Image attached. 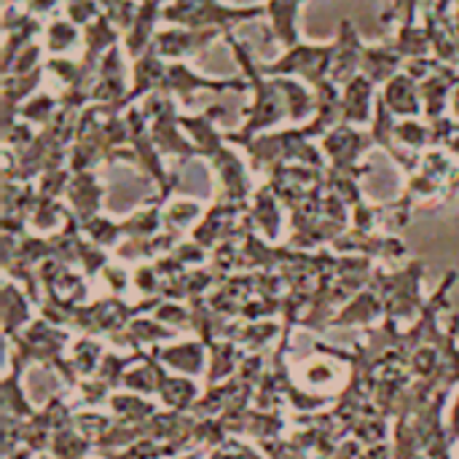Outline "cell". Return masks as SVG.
<instances>
[{"mask_svg": "<svg viewBox=\"0 0 459 459\" xmlns=\"http://www.w3.org/2000/svg\"><path fill=\"white\" fill-rule=\"evenodd\" d=\"M226 43L231 46L237 62L242 65V73L247 75V83L253 86V105L245 110V124L239 132H226V143H234V145H245L247 140L264 134L266 129H272L274 124H280L282 118H288V105H285V97L280 91V83L277 78H269L261 73L258 62L253 59L250 48L234 38V32H226L223 35Z\"/></svg>", "mask_w": 459, "mask_h": 459, "instance_id": "1", "label": "cell"}, {"mask_svg": "<svg viewBox=\"0 0 459 459\" xmlns=\"http://www.w3.org/2000/svg\"><path fill=\"white\" fill-rule=\"evenodd\" d=\"M242 148L247 151L250 169L255 175H269L272 169H277L282 164H307V167H317V169L328 167L323 148L315 145V140L304 132V126L258 134V137L247 140Z\"/></svg>", "mask_w": 459, "mask_h": 459, "instance_id": "2", "label": "cell"}, {"mask_svg": "<svg viewBox=\"0 0 459 459\" xmlns=\"http://www.w3.org/2000/svg\"><path fill=\"white\" fill-rule=\"evenodd\" d=\"M73 339L67 328L51 325L43 317H35L22 333L13 339H5V368H13L24 374L30 366H43L54 371V366L65 358V350H70Z\"/></svg>", "mask_w": 459, "mask_h": 459, "instance_id": "3", "label": "cell"}, {"mask_svg": "<svg viewBox=\"0 0 459 459\" xmlns=\"http://www.w3.org/2000/svg\"><path fill=\"white\" fill-rule=\"evenodd\" d=\"M422 280H425V261L414 258L409 261L403 269H377L371 288L379 293L382 304H385V320H395L403 323L409 320V325L422 315L428 299L422 296Z\"/></svg>", "mask_w": 459, "mask_h": 459, "instance_id": "4", "label": "cell"}, {"mask_svg": "<svg viewBox=\"0 0 459 459\" xmlns=\"http://www.w3.org/2000/svg\"><path fill=\"white\" fill-rule=\"evenodd\" d=\"M266 13V5H226L221 0H172L164 8V16L175 27L188 30H223L231 32V27L258 19Z\"/></svg>", "mask_w": 459, "mask_h": 459, "instance_id": "5", "label": "cell"}, {"mask_svg": "<svg viewBox=\"0 0 459 459\" xmlns=\"http://www.w3.org/2000/svg\"><path fill=\"white\" fill-rule=\"evenodd\" d=\"M333 56H336V40H331V43H296L280 59L266 62V65L258 62V67L269 78H280V75H288L290 78V75H299L304 83H309L312 89H317L323 81L331 78Z\"/></svg>", "mask_w": 459, "mask_h": 459, "instance_id": "6", "label": "cell"}, {"mask_svg": "<svg viewBox=\"0 0 459 459\" xmlns=\"http://www.w3.org/2000/svg\"><path fill=\"white\" fill-rule=\"evenodd\" d=\"M143 113L151 124V137L161 156H175L180 164L188 159H199V151L183 132L175 102L167 94H151L143 105Z\"/></svg>", "mask_w": 459, "mask_h": 459, "instance_id": "7", "label": "cell"}, {"mask_svg": "<svg viewBox=\"0 0 459 459\" xmlns=\"http://www.w3.org/2000/svg\"><path fill=\"white\" fill-rule=\"evenodd\" d=\"M339 255H363L371 261H387L398 264L409 255V245L398 234H385V231H358L347 229L331 247Z\"/></svg>", "mask_w": 459, "mask_h": 459, "instance_id": "8", "label": "cell"}, {"mask_svg": "<svg viewBox=\"0 0 459 459\" xmlns=\"http://www.w3.org/2000/svg\"><path fill=\"white\" fill-rule=\"evenodd\" d=\"M247 86L250 83L245 78H207V75L194 73L183 62H167L159 94L178 97L183 105H188L194 91H245Z\"/></svg>", "mask_w": 459, "mask_h": 459, "instance_id": "9", "label": "cell"}, {"mask_svg": "<svg viewBox=\"0 0 459 459\" xmlns=\"http://www.w3.org/2000/svg\"><path fill=\"white\" fill-rule=\"evenodd\" d=\"M207 161H210L212 175L218 180V196L215 199H223V202H250L253 199L255 188H253L250 172H247L245 161L237 156V151L229 148V143L215 148L207 156Z\"/></svg>", "mask_w": 459, "mask_h": 459, "instance_id": "10", "label": "cell"}, {"mask_svg": "<svg viewBox=\"0 0 459 459\" xmlns=\"http://www.w3.org/2000/svg\"><path fill=\"white\" fill-rule=\"evenodd\" d=\"M374 137L371 132H360L352 124H339L336 129H331L323 140L320 148L325 153L328 167L333 169H358L363 167V156L374 148Z\"/></svg>", "mask_w": 459, "mask_h": 459, "instance_id": "11", "label": "cell"}, {"mask_svg": "<svg viewBox=\"0 0 459 459\" xmlns=\"http://www.w3.org/2000/svg\"><path fill=\"white\" fill-rule=\"evenodd\" d=\"M221 35H226L223 30H188V27H169L153 35L151 48L169 62H183L186 56L204 51L210 43H215Z\"/></svg>", "mask_w": 459, "mask_h": 459, "instance_id": "12", "label": "cell"}, {"mask_svg": "<svg viewBox=\"0 0 459 459\" xmlns=\"http://www.w3.org/2000/svg\"><path fill=\"white\" fill-rule=\"evenodd\" d=\"M105 196H108V186L100 183L97 172H73L67 191H65L67 210L78 218V223H86L102 215Z\"/></svg>", "mask_w": 459, "mask_h": 459, "instance_id": "13", "label": "cell"}, {"mask_svg": "<svg viewBox=\"0 0 459 459\" xmlns=\"http://www.w3.org/2000/svg\"><path fill=\"white\" fill-rule=\"evenodd\" d=\"M363 40L360 32L355 30V24L350 19L339 22V35H336V56H333V67H331V81L336 86H347L352 78L360 75L363 70Z\"/></svg>", "mask_w": 459, "mask_h": 459, "instance_id": "14", "label": "cell"}, {"mask_svg": "<svg viewBox=\"0 0 459 459\" xmlns=\"http://www.w3.org/2000/svg\"><path fill=\"white\" fill-rule=\"evenodd\" d=\"M156 358L167 366V371L180 374V377H207L210 366V350L202 339H188L178 344H161L153 347Z\"/></svg>", "mask_w": 459, "mask_h": 459, "instance_id": "15", "label": "cell"}, {"mask_svg": "<svg viewBox=\"0 0 459 459\" xmlns=\"http://www.w3.org/2000/svg\"><path fill=\"white\" fill-rule=\"evenodd\" d=\"M178 331H172L169 325L159 323L153 315H143V317H134L126 331H121L118 336H113L110 342L116 347H121L124 352H140V350H153V347H161L167 344Z\"/></svg>", "mask_w": 459, "mask_h": 459, "instance_id": "16", "label": "cell"}, {"mask_svg": "<svg viewBox=\"0 0 459 459\" xmlns=\"http://www.w3.org/2000/svg\"><path fill=\"white\" fill-rule=\"evenodd\" d=\"M3 32H5V48H3V75L11 70V65L16 62V56L32 46V38L40 32V22L32 13H16L11 5L5 8V19H3Z\"/></svg>", "mask_w": 459, "mask_h": 459, "instance_id": "17", "label": "cell"}, {"mask_svg": "<svg viewBox=\"0 0 459 459\" xmlns=\"http://www.w3.org/2000/svg\"><path fill=\"white\" fill-rule=\"evenodd\" d=\"M382 317H385V304L379 293L368 285L339 309V315L331 320L328 328H374V323Z\"/></svg>", "mask_w": 459, "mask_h": 459, "instance_id": "18", "label": "cell"}, {"mask_svg": "<svg viewBox=\"0 0 459 459\" xmlns=\"http://www.w3.org/2000/svg\"><path fill=\"white\" fill-rule=\"evenodd\" d=\"M0 312H3V336L13 339L22 333L35 317H32V299L24 293V288L5 277L3 293H0Z\"/></svg>", "mask_w": 459, "mask_h": 459, "instance_id": "19", "label": "cell"}, {"mask_svg": "<svg viewBox=\"0 0 459 459\" xmlns=\"http://www.w3.org/2000/svg\"><path fill=\"white\" fill-rule=\"evenodd\" d=\"M385 105L390 108V113L398 118H417L422 113V94H420V81L411 78L406 70H401L393 81L385 83L382 94Z\"/></svg>", "mask_w": 459, "mask_h": 459, "instance_id": "20", "label": "cell"}, {"mask_svg": "<svg viewBox=\"0 0 459 459\" xmlns=\"http://www.w3.org/2000/svg\"><path fill=\"white\" fill-rule=\"evenodd\" d=\"M280 207H282V202L274 196L269 183L255 188V194L250 199V218L255 223V231L272 245L280 239V231H282V210Z\"/></svg>", "mask_w": 459, "mask_h": 459, "instance_id": "21", "label": "cell"}, {"mask_svg": "<svg viewBox=\"0 0 459 459\" xmlns=\"http://www.w3.org/2000/svg\"><path fill=\"white\" fill-rule=\"evenodd\" d=\"M377 83L363 73L342 89V124H366L371 118V105L377 102Z\"/></svg>", "mask_w": 459, "mask_h": 459, "instance_id": "22", "label": "cell"}, {"mask_svg": "<svg viewBox=\"0 0 459 459\" xmlns=\"http://www.w3.org/2000/svg\"><path fill=\"white\" fill-rule=\"evenodd\" d=\"M164 0H140L137 5V16H134V24L132 30L126 32L124 43H126V51L132 59H137L140 54L148 51V46L153 43V30H156V22L164 16Z\"/></svg>", "mask_w": 459, "mask_h": 459, "instance_id": "23", "label": "cell"}, {"mask_svg": "<svg viewBox=\"0 0 459 459\" xmlns=\"http://www.w3.org/2000/svg\"><path fill=\"white\" fill-rule=\"evenodd\" d=\"M167 366L156 358L153 350H148L124 377V387L121 390H129V393H137V395H156L159 398V390H161V382L167 377Z\"/></svg>", "mask_w": 459, "mask_h": 459, "instance_id": "24", "label": "cell"}, {"mask_svg": "<svg viewBox=\"0 0 459 459\" xmlns=\"http://www.w3.org/2000/svg\"><path fill=\"white\" fill-rule=\"evenodd\" d=\"M406 65V59L401 56V51L390 43H377V46H366L363 51V75L368 81H374L377 86H385L387 81H393L401 67Z\"/></svg>", "mask_w": 459, "mask_h": 459, "instance_id": "25", "label": "cell"}, {"mask_svg": "<svg viewBox=\"0 0 459 459\" xmlns=\"http://www.w3.org/2000/svg\"><path fill=\"white\" fill-rule=\"evenodd\" d=\"M210 350V366H207V387H215V385H223L229 382L231 377H237L242 360H245V350L231 342V339H221L215 344L207 347Z\"/></svg>", "mask_w": 459, "mask_h": 459, "instance_id": "26", "label": "cell"}, {"mask_svg": "<svg viewBox=\"0 0 459 459\" xmlns=\"http://www.w3.org/2000/svg\"><path fill=\"white\" fill-rule=\"evenodd\" d=\"M277 336H282V323L277 320H261V323H247V320H234L229 339L237 342L247 355L264 352L266 344H272Z\"/></svg>", "mask_w": 459, "mask_h": 459, "instance_id": "27", "label": "cell"}, {"mask_svg": "<svg viewBox=\"0 0 459 459\" xmlns=\"http://www.w3.org/2000/svg\"><path fill=\"white\" fill-rule=\"evenodd\" d=\"M164 207L156 196L148 199L145 204H140L129 218L121 221V229H124V237L126 239H151L156 234L164 231Z\"/></svg>", "mask_w": 459, "mask_h": 459, "instance_id": "28", "label": "cell"}, {"mask_svg": "<svg viewBox=\"0 0 459 459\" xmlns=\"http://www.w3.org/2000/svg\"><path fill=\"white\" fill-rule=\"evenodd\" d=\"M202 398L199 385L191 377H180V374H167L159 390V401L164 403V409L169 411H180V414H191L196 401Z\"/></svg>", "mask_w": 459, "mask_h": 459, "instance_id": "29", "label": "cell"}, {"mask_svg": "<svg viewBox=\"0 0 459 459\" xmlns=\"http://www.w3.org/2000/svg\"><path fill=\"white\" fill-rule=\"evenodd\" d=\"M110 406V417L118 422H129V425H145L159 414V406L153 401H148L145 395L129 393V390H118L110 395L108 401Z\"/></svg>", "mask_w": 459, "mask_h": 459, "instance_id": "30", "label": "cell"}, {"mask_svg": "<svg viewBox=\"0 0 459 459\" xmlns=\"http://www.w3.org/2000/svg\"><path fill=\"white\" fill-rule=\"evenodd\" d=\"M304 0H269L266 3V13L272 19V30L274 38L285 46L293 48L299 40V11H301Z\"/></svg>", "mask_w": 459, "mask_h": 459, "instance_id": "31", "label": "cell"}, {"mask_svg": "<svg viewBox=\"0 0 459 459\" xmlns=\"http://www.w3.org/2000/svg\"><path fill=\"white\" fill-rule=\"evenodd\" d=\"M0 398H3V420H16L24 422L30 420L38 409L27 401L24 387H22V374L13 368H5L3 382H0Z\"/></svg>", "mask_w": 459, "mask_h": 459, "instance_id": "32", "label": "cell"}, {"mask_svg": "<svg viewBox=\"0 0 459 459\" xmlns=\"http://www.w3.org/2000/svg\"><path fill=\"white\" fill-rule=\"evenodd\" d=\"M277 83H280V91L288 105V118L290 121H307V118L312 121L315 110H317L315 91H309V86L301 83L299 78H288V75H280Z\"/></svg>", "mask_w": 459, "mask_h": 459, "instance_id": "33", "label": "cell"}, {"mask_svg": "<svg viewBox=\"0 0 459 459\" xmlns=\"http://www.w3.org/2000/svg\"><path fill=\"white\" fill-rule=\"evenodd\" d=\"M204 212H207V207L196 199H172L164 207V229L178 231V234H186L188 229L194 231L196 223L204 218Z\"/></svg>", "mask_w": 459, "mask_h": 459, "instance_id": "34", "label": "cell"}, {"mask_svg": "<svg viewBox=\"0 0 459 459\" xmlns=\"http://www.w3.org/2000/svg\"><path fill=\"white\" fill-rule=\"evenodd\" d=\"M350 436L355 441H360L363 446H377V444H387L390 436V420L374 406L368 403V409L363 411V417L352 425Z\"/></svg>", "mask_w": 459, "mask_h": 459, "instance_id": "35", "label": "cell"}, {"mask_svg": "<svg viewBox=\"0 0 459 459\" xmlns=\"http://www.w3.org/2000/svg\"><path fill=\"white\" fill-rule=\"evenodd\" d=\"M67 218H70V210L65 207L62 199H46V196H40L38 204H35V210H32V215H30V226L38 234L48 237V234L59 231Z\"/></svg>", "mask_w": 459, "mask_h": 459, "instance_id": "36", "label": "cell"}, {"mask_svg": "<svg viewBox=\"0 0 459 459\" xmlns=\"http://www.w3.org/2000/svg\"><path fill=\"white\" fill-rule=\"evenodd\" d=\"M83 234L89 242H94L97 247L102 250H116L126 237H124V229H121V221H110L105 215H97L86 223H81Z\"/></svg>", "mask_w": 459, "mask_h": 459, "instance_id": "37", "label": "cell"}, {"mask_svg": "<svg viewBox=\"0 0 459 459\" xmlns=\"http://www.w3.org/2000/svg\"><path fill=\"white\" fill-rule=\"evenodd\" d=\"M395 145L409 148V151H422V148H433L430 143V124H420L417 118H403L395 124Z\"/></svg>", "mask_w": 459, "mask_h": 459, "instance_id": "38", "label": "cell"}, {"mask_svg": "<svg viewBox=\"0 0 459 459\" xmlns=\"http://www.w3.org/2000/svg\"><path fill=\"white\" fill-rule=\"evenodd\" d=\"M59 100H54L51 94H35L32 100H27L22 108H19V118L27 121V124H51V118L59 113Z\"/></svg>", "mask_w": 459, "mask_h": 459, "instance_id": "39", "label": "cell"}, {"mask_svg": "<svg viewBox=\"0 0 459 459\" xmlns=\"http://www.w3.org/2000/svg\"><path fill=\"white\" fill-rule=\"evenodd\" d=\"M78 43V24H73L70 19H54L46 27V48L51 54H65Z\"/></svg>", "mask_w": 459, "mask_h": 459, "instance_id": "40", "label": "cell"}, {"mask_svg": "<svg viewBox=\"0 0 459 459\" xmlns=\"http://www.w3.org/2000/svg\"><path fill=\"white\" fill-rule=\"evenodd\" d=\"M339 360H333V358H317V360H312L307 368H304V390H315V387H323V385H331V382H336L339 379V366H336Z\"/></svg>", "mask_w": 459, "mask_h": 459, "instance_id": "41", "label": "cell"}, {"mask_svg": "<svg viewBox=\"0 0 459 459\" xmlns=\"http://www.w3.org/2000/svg\"><path fill=\"white\" fill-rule=\"evenodd\" d=\"M132 288L143 296V299H156L161 296L164 288V277L159 274L156 264H140L132 272Z\"/></svg>", "mask_w": 459, "mask_h": 459, "instance_id": "42", "label": "cell"}, {"mask_svg": "<svg viewBox=\"0 0 459 459\" xmlns=\"http://www.w3.org/2000/svg\"><path fill=\"white\" fill-rule=\"evenodd\" d=\"M102 13L121 30V32H129L132 24H134V16H137V5L134 0H94Z\"/></svg>", "mask_w": 459, "mask_h": 459, "instance_id": "43", "label": "cell"}, {"mask_svg": "<svg viewBox=\"0 0 459 459\" xmlns=\"http://www.w3.org/2000/svg\"><path fill=\"white\" fill-rule=\"evenodd\" d=\"M153 317L164 325H169L172 331H191V309L183 307L180 301H161L159 309L153 312Z\"/></svg>", "mask_w": 459, "mask_h": 459, "instance_id": "44", "label": "cell"}, {"mask_svg": "<svg viewBox=\"0 0 459 459\" xmlns=\"http://www.w3.org/2000/svg\"><path fill=\"white\" fill-rule=\"evenodd\" d=\"M258 449L264 452L266 459H312L309 452H304L296 441L290 438H274V441H264L258 444Z\"/></svg>", "mask_w": 459, "mask_h": 459, "instance_id": "45", "label": "cell"}, {"mask_svg": "<svg viewBox=\"0 0 459 459\" xmlns=\"http://www.w3.org/2000/svg\"><path fill=\"white\" fill-rule=\"evenodd\" d=\"M207 459H266L264 457V452L261 449H255V446H250V444H245V441H239V438H229L223 446H218V449H212Z\"/></svg>", "mask_w": 459, "mask_h": 459, "instance_id": "46", "label": "cell"}, {"mask_svg": "<svg viewBox=\"0 0 459 459\" xmlns=\"http://www.w3.org/2000/svg\"><path fill=\"white\" fill-rule=\"evenodd\" d=\"M414 13H417V0H390V11L382 13V24L398 22V27H409L417 24Z\"/></svg>", "mask_w": 459, "mask_h": 459, "instance_id": "47", "label": "cell"}, {"mask_svg": "<svg viewBox=\"0 0 459 459\" xmlns=\"http://www.w3.org/2000/svg\"><path fill=\"white\" fill-rule=\"evenodd\" d=\"M102 282L108 285V293L110 296H121L129 285H132V274L124 269V266H118V264H108L105 269H102Z\"/></svg>", "mask_w": 459, "mask_h": 459, "instance_id": "48", "label": "cell"}, {"mask_svg": "<svg viewBox=\"0 0 459 459\" xmlns=\"http://www.w3.org/2000/svg\"><path fill=\"white\" fill-rule=\"evenodd\" d=\"M62 0H24V11L32 13V16H40V13H51L56 11Z\"/></svg>", "mask_w": 459, "mask_h": 459, "instance_id": "49", "label": "cell"}, {"mask_svg": "<svg viewBox=\"0 0 459 459\" xmlns=\"http://www.w3.org/2000/svg\"><path fill=\"white\" fill-rule=\"evenodd\" d=\"M446 428H449V438L452 444H459V393L449 409V417H446Z\"/></svg>", "mask_w": 459, "mask_h": 459, "instance_id": "50", "label": "cell"}, {"mask_svg": "<svg viewBox=\"0 0 459 459\" xmlns=\"http://www.w3.org/2000/svg\"><path fill=\"white\" fill-rule=\"evenodd\" d=\"M202 455H204V449H196V452H188V455H183V457L178 459H202Z\"/></svg>", "mask_w": 459, "mask_h": 459, "instance_id": "51", "label": "cell"}, {"mask_svg": "<svg viewBox=\"0 0 459 459\" xmlns=\"http://www.w3.org/2000/svg\"><path fill=\"white\" fill-rule=\"evenodd\" d=\"M35 459H54V457H51V455H38Z\"/></svg>", "mask_w": 459, "mask_h": 459, "instance_id": "52", "label": "cell"}]
</instances>
